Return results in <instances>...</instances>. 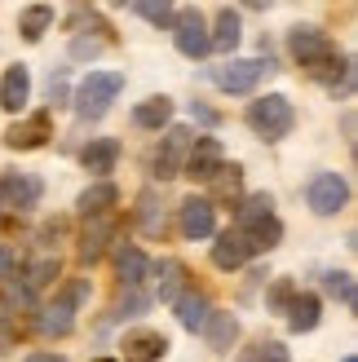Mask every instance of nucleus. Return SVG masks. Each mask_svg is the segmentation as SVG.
<instances>
[{"label": "nucleus", "mask_w": 358, "mask_h": 362, "mask_svg": "<svg viewBox=\"0 0 358 362\" xmlns=\"http://www.w3.org/2000/svg\"><path fill=\"white\" fill-rule=\"evenodd\" d=\"M120 88H124L120 71H88L76 88V115L80 119H102L111 111V102L120 98Z\"/></svg>", "instance_id": "nucleus-1"}, {"label": "nucleus", "mask_w": 358, "mask_h": 362, "mask_svg": "<svg viewBox=\"0 0 358 362\" xmlns=\"http://www.w3.org/2000/svg\"><path fill=\"white\" fill-rule=\"evenodd\" d=\"M292 124H296V111H292V102L283 93H265V98H257L253 106H248V129H253L257 137H265V141L288 137Z\"/></svg>", "instance_id": "nucleus-2"}, {"label": "nucleus", "mask_w": 358, "mask_h": 362, "mask_svg": "<svg viewBox=\"0 0 358 362\" xmlns=\"http://www.w3.org/2000/svg\"><path fill=\"white\" fill-rule=\"evenodd\" d=\"M190 146H195V129H186V124H173V129L164 133V141H159V151H155V177H159V181L182 177Z\"/></svg>", "instance_id": "nucleus-3"}, {"label": "nucleus", "mask_w": 358, "mask_h": 362, "mask_svg": "<svg viewBox=\"0 0 358 362\" xmlns=\"http://www.w3.org/2000/svg\"><path fill=\"white\" fill-rule=\"evenodd\" d=\"M270 58H239V62H226L212 71V80H217V88H226V93H248V88H257L261 76H270Z\"/></svg>", "instance_id": "nucleus-4"}, {"label": "nucleus", "mask_w": 358, "mask_h": 362, "mask_svg": "<svg viewBox=\"0 0 358 362\" xmlns=\"http://www.w3.org/2000/svg\"><path fill=\"white\" fill-rule=\"evenodd\" d=\"M306 199H310V208H314L318 216H336V212L350 204V186H345L341 173H318V177L310 181Z\"/></svg>", "instance_id": "nucleus-5"}, {"label": "nucleus", "mask_w": 358, "mask_h": 362, "mask_svg": "<svg viewBox=\"0 0 358 362\" xmlns=\"http://www.w3.org/2000/svg\"><path fill=\"white\" fill-rule=\"evenodd\" d=\"M226 164H221V141L217 137H195V146H190V155H186V177H195V181H217V173H221Z\"/></svg>", "instance_id": "nucleus-6"}, {"label": "nucleus", "mask_w": 358, "mask_h": 362, "mask_svg": "<svg viewBox=\"0 0 358 362\" xmlns=\"http://www.w3.org/2000/svg\"><path fill=\"white\" fill-rule=\"evenodd\" d=\"M288 45H292V53H296V62L301 66H318V62H328L332 58V40H328V35L323 31H318V27H292V35H288Z\"/></svg>", "instance_id": "nucleus-7"}, {"label": "nucleus", "mask_w": 358, "mask_h": 362, "mask_svg": "<svg viewBox=\"0 0 358 362\" xmlns=\"http://www.w3.org/2000/svg\"><path fill=\"white\" fill-rule=\"evenodd\" d=\"M49 137H53V115H49V111H35V115L23 119V124H9L5 146H13V151H35V146H45Z\"/></svg>", "instance_id": "nucleus-8"}, {"label": "nucleus", "mask_w": 358, "mask_h": 362, "mask_svg": "<svg viewBox=\"0 0 358 362\" xmlns=\"http://www.w3.org/2000/svg\"><path fill=\"white\" fill-rule=\"evenodd\" d=\"M177 226H182L186 239H208L212 230H217V212H212L208 199H182V208H177Z\"/></svg>", "instance_id": "nucleus-9"}, {"label": "nucleus", "mask_w": 358, "mask_h": 362, "mask_svg": "<svg viewBox=\"0 0 358 362\" xmlns=\"http://www.w3.org/2000/svg\"><path fill=\"white\" fill-rule=\"evenodd\" d=\"M173 40H177V53H186V58H204V53H208V27H204L200 9H186L182 18H177Z\"/></svg>", "instance_id": "nucleus-10"}, {"label": "nucleus", "mask_w": 358, "mask_h": 362, "mask_svg": "<svg viewBox=\"0 0 358 362\" xmlns=\"http://www.w3.org/2000/svg\"><path fill=\"white\" fill-rule=\"evenodd\" d=\"M40 177H31V173H13L0 181V208H31L35 199H40Z\"/></svg>", "instance_id": "nucleus-11"}, {"label": "nucleus", "mask_w": 358, "mask_h": 362, "mask_svg": "<svg viewBox=\"0 0 358 362\" xmlns=\"http://www.w3.org/2000/svg\"><path fill=\"white\" fill-rule=\"evenodd\" d=\"M168 354V340L159 332H129L124 336V362H159Z\"/></svg>", "instance_id": "nucleus-12"}, {"label": "nucleus", "mask_w": 358, "mask_h": 362, "mask_svg": "<svg viewBox=\"0 0 358 362\" xmlns=\"http://www.w3.org/2000/svg\"><path fill=\"white\" fill-rule=\"evenodd\" d=\"M239 239H243V247H248V257H253V252H270V247H279V239H283V226H279V216L270 212V216H261V221L243 226Z\"/></svg>", "instance_id": "nucleus-13"}, {"label": "nucleus", "mask_w": 358, "mask_h": 362, "mask_svg": "<svg viewBox=\"0 0 358 362\" xmlns=\"http://www.w3.org/2000/svg\"><path fill=\"white\" fill-rule=\"evenodd\" d=\"M27 98H31V76H27V66L18 62V66L5 71V80H0V106H5V111H23Z\"/></svg>", "instance_id": "nucleus-14"}, {"label": "nucleus", "mask_w": 358, "mask_h": 362, "mask_svg": "<svg viewBox=\"0 0 358 362\" xmlns=\"http://www.w3.org/2000/svg\"><path fill=\"white\" fill-rule=\"evenodd\" d=\"M115 159H120V141H115V137H98V141H88V146L80 151L84 173H93V177L111 173V168H115Z\"/></svg>", "instance_id": "nucleus-15"}, {"label": "nucleus", "mask_w": 358, "mask_h": 362, "mask_svg": "<svg viewBox=\"0 0 358 362\" xmlns=\"http://www.w3.org/2000/svg\"><path fill=\"white\" fill-rule=\"evenodd\" d=\"M318 314H323L318 296H314V292H296L292 305H288V327H292V332H314V327H318Z\"/></svg>", "instance_id": "nucleus-16"}, {"label": "nucleus", "mask_w": 358, "mask_h": 362, "mask_svg": "<svg viewBox=\"0 0 358 362\" xmlns=\"http://www.w3.org/2000/svg\"><path fill=\"white\" fill-rule=\"evenodd\" d=\"M204 336H208V349L226 354V349L239 340V318H235V314H208V322H204Z\"/></svg>", "instance_id": "nucleus-17"}, {"label": "nucleus", "mask_w": 358, "mask_h": 362, "mask_svg": "<svg viewBox=\"0 0 358 362\" xmlns=\"http://www.w3.org/2000/svg\"><path fill=\"white\" fill-rule=\"evenodd\" d=\"M115 269H120V283L129 287V292H137V287L146 283V274H151V261L142 257L137 247H120V257H115Z\"/></svg>", "instance_id": "nucleus-18"}, {"label": "nucleus", "mask_w": 358, "mask_h": 362, "mask_svg": "<svg viewBox=\"0 0 358 362\" xmlns=\"http://www.w3.org/2000/svg\"><path fill=\"white\" fill-rule=\"evenodd\" d=\"M115 204H120V190L111 186V181H98V186H88L80 194V212L84 216H111Z\"/></svg>", "instance_id": "nucleus-19"}, {"label": "nucleus", "mask_w": 358, "mask_h": 362, "mask_svg": "<svg viewBox=\"0 0 358 362\" xmlns=\"http://www.w3.org/2000/svg\"><path fill=\"white\" fill-rule=\"evenodd\" d=\"M173 305H177V322H182L186 332H204V322H208L212 310H208V300H204L200 292H182Z\"/></svg>", "instance_id": "nucleus-20"}, {"label": "nucleus", "mask_w": 358, "mask_h": 362, "mask_svg": "<svg viewBox=\"0 0 358 362\" xmlns=\"http://www.w3.org/2000/svg\"><path fill=\"white\" fill-rule=\"evenodd\" d=\"M248 261V247H243V239L239 234H217V243H212V265L217 269H239Z\"/></svg>", "instance_id": "nucleus-21"}, {"label": "nucleus", "mask_w": 358, "mask_h": 362, "mask_svg": "<svg viewBox=\"0 0 358 362\" xmlns=\"http://www.w3.org/2000/svg\"><path fill=\"white\" fill-rule=\"evenodd\" d=\"M49 27H53V9H49V5H27L23 18H18V31H23L27 45H35Z\"/></svg>", "instance_id": "nucleus-22"}, {"label": "nucleus", "mask_w": 358, "mask_h": 362, "mask_svg": "<svg viewBox=\"0 0 358 362\" xmlns=\"http://www.w3.org/2000/svg\"><path fill=\"white\" fill-rule=\"evenodd\" d=\"M239 45V13L235 9H221L217 13V27H212V35H208V49H235Z\"/></svg>", "instance_id": "nucleus-23"}, {"label": "nucleus", "mask_w": 358, "mask_h": 362, "mask_svg": "<svg viewBox=\"0 0 358 362\" xmlns=\"http://www.w3.org/2000/svg\"><path fill=\"white\" fill-rule=\"evenodd\" d=\"M133 119L142 124V129H159V124H168V119H173V98H164V93H159V98H146V102L133 111Z\"/></svg>", "instance_id": "nucleus-24"}, {"label": "nucleus", "mask_w": 358, "mask_h": 362, "mask_svg": "<svg viewBox=\"0 0 358 362\" xmlns=\"http://www.w3.org/2000/svg\"><path fill=\"white\" fill-rule=\"evenodd\" d=\"M71 310H76V305H67V300H58V305H49V310H40V332L45 336H67L71 332Z\"/></svg>", "instance_id": "nucleus-25"}, {"label": "nucleus", "mask_w": 358, "mask_h": 362, "mask_svg": "<svg viewBox=\"0 0 358 362\" xmlns=\"http://www.w3.org/2000/svg\"><path fill=\"white\" fill-rule=\"evenodd\" d=\"M111 230H115V226H111V216H102V221H98L93 230L84 234V243H80V257H84V261H98V257H102V247H106V239H111Z\"/></svg>", "instance_id": "nucleus-26"}, {"label": "nucleus", "mask_w": 358, "mask_h": 362, "mask_svg": "<svg viewBox=\"0 0 358 362\" xmlns=\"http://www.w3.org/2000/svg\"><path fill=\"white\" fill-rule=\"evenodd\" d=\"M182 279H186V269L177 265V261H164V279H159V300H177V296H182Z\"/></svg>", "instance_id": "nucleus-27"}, {"label": "nucleus", "mask_w": 358, "mask_h": 362, "mask_svg": "<svg viewBox=\"0 0 358 362\" xmlns=\"http://www.w3.org/2000/svg\"><path fill=\"white\" fill-rule=\"evenodd\" d=\"M270 208H275V199H270V194H248V199H243V208H239V221H243V226H253V221H261V216H270Z\"/></svg>", "instance_id": "nucleus-28"}, {"label": "nucleus", "mask_w": 358, "mask_h": 362, "mask_svg": "<svg viewBox=\"0 0 358 362\" xmlns=\"http://www.w3.org/2000/svg\"><path fill=\"white\" fill-rule=\"evenodd\" d=\"M53 279H58V261H53V257L35 261V265L27 269V292H35V287H45V283H53Z\"/></svg>", "instance_id": "nucleus-29"}, {"label": "nucleus", "mask_w": 358, "mask_h": 362, "mask_svg": "<svg viewBox=\"0 0 358 362\" xmlns=\"http://www.w3.org/2000/svg\"><path fill=\"white\" fill-rule=\"evenodd\" d=\"M323 283H328L332 296H341L350 310H354V279H350V274H336V269H332V274H323Z\"/></svg>", "instance_id": "nucleus-30"}, {"label": "nucleus", "mask_w": 358, "mask_h": 362, "mask_svg": "<svg viewBox=\"0 0 358 362\" xmlns=\"http://www.w3.org/2000/svg\"><path fill=\"white\" fill-rule=\"evenodd\" d=\"M142 18H146V23H159V27H168L173 23V9L168 5H133Z\"/></svg>", "instance_id": "nucleus-31"}, {"label": "nucleus", "mask_w": 358, "mask_h": 362, "mask_svg": "<svg viewBox=\"0 0 358 362\" xmlns=\"http://www.w3.org/2000/svg\"><path fill=\"white\" fill-rule=\"evenodd\" d=\"M257 362H292V358H288V345L270 340V345H261V358H257Z\"/></svg>", "instance_id": "nucleus-32"}, {"label": "nucleus", "mask_w": 358, "mask_h": 362, "mask_svg": "<svg viewBox=\"0 0 358 362\" xmlns=\"http://www.w3.org/2000/svg\"><path fill=\"white\" fill-rule=\"evenodd\" d=\"M98 53H102L98 40H76V45H71V58H98Z\"/></svg>", "instance_id": "nucleus-33"}, {"label": "nucleus", "mask_w": 358, "mask_h": 362, "mask_svg": "<svg viewBox=\"0 0 358 362\" xmlns=\"http://www.w3.org/2000/svg\"><path fill=\"white\" fill-rule=\"evenodd\" d=\"M292 300V287L288 283H275V292H270V305H288Z\"/></svg>", "instance_id": "nucleus-34"}, {"label": "nucleus", "mask_w": 358, "mask_h": 362, "mask_svg": "<svg viewBox=\"0 0 358 362\" xmlns=\"http://www.w3.org/2000/svg\"><path fill=\"white\" fill-rule=\"evenodd\" d=\"M9 269H13V247H5V243H0V279H5Z\"/></svg>", "instance_id": "nucleus-35"}, {"label": "nucleus", "mask_w": 358, "mask_h": 362, "mask_svg": "<svg viewBox=\"0 0 358 362\" xmlns=\"http://www.w3.org/2000/svg\"><path fill=\"white\" fill-rule=\"evenodd\" d=\"M195 119H204V124H217V111H208V106L195 102Z\"/></svg>", "instance_id": "nucleus-36"}, {"label": "nucleus", "mask_w": 358, "mask_h": 362, "mask_svg": "<svg viewBox=\"0 0 358 362\" xmlns=\"http://www.w3.org/2000/svg\"><path fill=\"white\" fill-rule=\"evenodd\" d=\"M23 362H67V358L62 354H27Z\"/></svg>", "instance_id": "nucleus-37"}, {"label": "nucleus", "mask_w": 358, "mask_h": 362, "mask_svg": "<svg viewBox=\"0 0 358 362\" xmlns=\"http://www.w3.org/2000/svg\"><path fill=\"white\" fill-rule=\"evenodd\" d=\"M98 362H115V358H98Z\"/></svg>", "instance_id": "nucleus-38"}, {"label": "nucleus", "mask_w": 358, "mask_h": 362, "mask_svg": "<svg viewBox=\"0 0 358 362\" xmlns=\"http://www.w3.org/2000/svg\"><path fill=\"white\" fill-rule=\"evenodd\" d=\"M345 362H358V358H354V354H350V358H345Z\"/></svg>", "instance_id": "nucleus-39"}]
</instances>
